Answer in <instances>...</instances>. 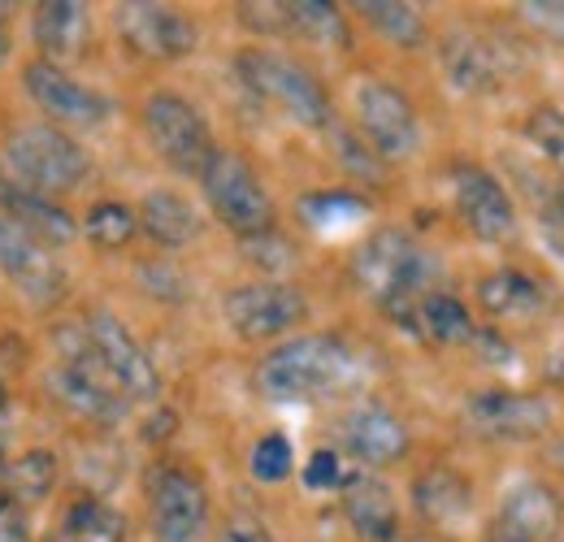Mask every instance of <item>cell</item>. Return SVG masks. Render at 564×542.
Wrapping results in <instances>:
<instances>
[{"instance_id": "obj_1", "label": "cell", "mask_w": 564, "mask_h": 542, "mask_svg": "<svg viewBox=\"0 0 564 542\" xmlns=\"http://www.w3.org/2000/svg\"><path fill=\"white\" fill-rule=\"evenodd\" d=\"M356 378V356L335 335H300L257 365V391L274 404H308L344 391Z\"/></svg>"}, {"instance_id": "obj_2", "label": "cell", "mask_w": 564, "mask_h": 542, "mask_svg": "<svg viewBox=\"0 0 564 542\" xmlns=\"http://www.w3.org/2000/svg\"><path fill=\"white\" fill-rule=\"evenodd\" d=\"M352 278L369 300H378L400 326L413 330L417 304L430 295L434 261L425 257L404 230H378V235H369V239L356 248Z\"/></svg>"}, {"instance_id": "obj_3", "label": "cell", "mask_w": 564, "mask_h": 542, "mask_svg": "<svg viewBox=\"0 0 564 542\" xmlns=\"http://www.w3.org/2000/svg\"><path fill=\"white\" fill-rule=\"evenodd\" d=\"M4 165L22 192L48 196V200L74 192L87 178V152L62 127H48V122L18 127L4 139Z\"/></svg>"}, {"instance_id": "obj_4", "label": "cell", "mask_w": 564, "mask_h": 542, "mask_svg": "<svg viewBox=\"0 0 564 542\" xmlns=\"http://www.w3.org/2000/svg\"><path fill=\"white\" fill-rule=\"evenodd\" d=\"M57 347H62V360H57V369L48 373V391L70 408V412L87 416V421L118 425V421L127 416L131 400L113 387V378L105 373V365H100L96 351L87 347L83 326L62 330V335H57Z\"/></svg>"}, {"instance_id": "obj_5", "label": "cell", "mask_w": 564, "mask_h": 542, "mask_svg": "<svg viewBox=\"0 0 564 542\" xmlns=\"http://www.w3.org/2000/svg\"><path fill=\"white\" fill-rule=\"evenodd\" d=\"M235 69H239V78L257 96H265L270 105H279L291 122H300V127H330L335 122L330 96L322 91V83L304 66L286 62L279 53H257L252 48V53H243L235 62Z\"/></svg>"}, {"instance_id": "obj_6", "label": "cell", "mask_w": 564, "mask_h": 542, "mask_svg": "<svg viewBox=\"0 0 564 542\" xmlns=\"http://www.w3.org/2000/svg\"><path fill=\"white\" fill-rule=\"evenodd\" d=\"M205 183V196H209L213 217L221 226H230L239 239H252V235H265L274 230V200L265 196L261 178L252 174V165L235 152H213V161L200 174Z\"/></svg>"}, {"instance_id": "obj_7", "label": "cell", "mask_w": 564, "mask_h": 542, "mask_svg": "<svg viewBox=\"0 0 564 542\" xmlns=\"http://www.w3.org/2000/svg\"><path fill=\"white\" fill-rule=\"evenodd\" d=\"M143 131L152 139L156 156L170 161L178 174H192L200 178L205 165L213 161V136H209V122L200 118V109L174 91H156L148 96L143 105Z\"/></svg>"}, {"instance_id": "obj_8", "label": "cell", "mask_w": 564, "mask_h": 542, "mask_svg": "<svg viewBox=\"0 0 564 542\" xmlns=\"http://www.w3.org/2000/svg\"><path fill=\"white\" fill-rule=\"evenodd\" d=\"M356 122L369 139V152L378 161H404L417 152L422 131H417V109L413 100L378 78H365L356 87Z\"/></svg>"}, {"instance_id": "obj_9", "label": "cell", "mask_w": 564, "mask_h": 542, "mask_svg": "<svg viewBox=\"0 0 564 542\" xmlns=\"http://www.w3.org/2000/svg\"><path fill=\"white\" fill-rule=\"evenodd\" d=\"M221 313L239 339L265 343L295 330L308 317V300L286 282H248L221 300Z\"/></svg>"}, {"instance_id": "obj_10", "label": "cell", "mask_w": 564, "mask_h": 542, "mask_svg": "<svg viewBox=\"0 0 564 542\" xmlns=\"http://www.w3.org/2000/svg\"><path fill=\"white\" fill-rule=\"evenodd\" d=\"M152 495V539L156 542H200L209 525V495L200 477L183 469H156L148 481Z\"/></svg>"}, {"instance_id": "obj_11", "label": "cell", "mask_w": 564, "mask_h": 542, "mask_svg": "<svg viewBox=\"0 0 564 542\" xmlns=\"http://www.w3.org/2000/svg\"><path fill=\"white\" fill-rule=\"evenodd\" d=\"M83 335H87V347L96 351V360L105 365V373L113 378V387L127 395V400H156L161 391V378L152 369V360L143 356V347L131 335L118 317L109 313H91L83 322Z\"/></svg>"}, {"instance_id": "obj_12", "label": "cell", "mask_w": 564, "mask_h": 542, "mask_svg": "<svg viewBox=\"0 0 564 542\" xmlns=\"http://www.w3.org/2000/svg\"><path fill=\"white\" fill-rule=\"evenodd\" d=\"M465 425L491 443H530V438L547 434L552 404L543 395H525V391H482L465 404Z\"/></svg>"}, {"instance_id": "obj_13", "label": "cell", "mask_w": 564, "mask_h": 542, "mask_svg": "<svg viewBox=\"0 0 564 542\" xmlns=\"http://www.w3.org/2000/svg\"><path fill=\"white\" fill-rule=\"evenodd\" d=\"M0 270L9 282L22 286L31 304H53L66 295V273L57 257L44 243H35L26 230H18L9 217H0Z\"/></svg>"}, {"instance_id": "obj_14", "label": "cell", "mask_w": 564, "mask_h": 542, "mask_svg": "<svg viewBox=\"0 0 564 542\" xmlns=\"http://www.w3.org/2000/svg\"><path fill=\"white\" fill-rule=\"evenodd\" d=\"M118 31L127 35V44L152 57V62H178L196 48V22L183 18L178 9L165 4H122L118 9Z\"/></svg>"}, {"instance_id": "obj_15", "label": "cell", "mask_w": 564, "mask_h": 542, "mask_svg": "<svg viewBox=\"0 0 564 542\" xmlns=\"http://www.w3.org/2000/svg\"><path fill=\"white\" fill-rule=\"evenodd\" d=\"M561 530V495L543 481H521L503 495L487 542H547Z\"/></svg>"}, {"instance_id": "obj_16", "label": "cell", "mask_w": 564, "mask_h": 542, "mask_svg": "<svg viewBox=\"0 0 564 542\" xmlns=\"http://www.w3.org/2000/svg\"><path fill=\"white\" fill-rule=\"evenodd\" d=\"M22 83H26L31 100L53 118V127L57 122H66V127H100L109 118V100L105 96H96L91 87L74 83L70 74H62L48 62H31Z\"/></svg>"}, {"instance_id": "obj_17", "label": "cell", "mask_w": 564, "mask_h": 542, "mask_svg": "<svg viewBox=\"0 0 564 542\" xmlns=\"http://www.w3.org/2000/svg\"><path fill=\"white\" fill-rule=\"evenodd\" d=\"M456 208L465 226L487 243H503L517 230V208L508 192L478 165H456Z\"/></svg>"}, {"instance_id": "obj_18", "label": "cell", "mask_w": 564, "mask_h": 542, "mask_svg": "<svg viewBox=\"0 0 564 542\" xmlns=\"http://www.w3.org/2000/svg\"><path fill=\"white\" fill-rule=\"evenodd\" d=\"M344 447L352 452L360 465L382 469V465H395L409 452V430H404V421L391 408L360 404L344 421Z\"/></svg>"}, {"instance_id": "obj_19", "label": "cell", "mask_w": 564, "mask_h": 542, "mask_svg": "<svg viewBox=\"0 0 564 542\" xmlns=\"http://www.w3.org/2000/svg\"><path fill=\"white\" fill-rule=\"evenodd\" d=\"M438 57H443V74L452 78V87L474 91V96L495 91V87L503 83V74H508V62H503L499 44H491V40L478 35V31H452V35L443 40Z\"/></svg>"}, {"instance_id": "obj_20", "label": "cell", "mask_w": 564, "mask_h": 542, "mask_svg": "<svg viewBox=\"0 0 564 542\" xmlns=\"http://www.w3.org/2000/svg\"><path fill=\"white\" fill-rule=\"evenodd\" d=\"M339 486H344V517L356 534L365 542H395L400 512L391 486L369 474H348Z\"/></svg>"}, {"instance_id": "obj_21", "label": "cell", "mask_w": 564, "mask_h": 542, "mask_svg": "<svg viewBox=\"0 0 564 542\" xmlns=\"http://www.w3.org/2000/svg\"><path fill=\"white\" fill-rule=\"evenodd\" d=\"M0 204L9 213V221L18 230H26L35 243H70L74 239V221L62 204H53L48 196H35V192H22L18 183H4L0 178Z\"/></svg>"}, {"instance_id": "obj_22", "label": "cell", "mask_w": 564, "mask_h": 542, "mask_svg": "<svg viewBox=\"0 0 564 542\" xmlns=\"http://www.w3.org/2000/svg\"><path fill=\"white\" fill-rule=\"evenodd\" d=\"M31 31H35V44L44 48L48 66L70 62L87 44V9L74 0H44V4H35Z\"/></svg>"}, {"instance_id": "obj_23", "label": "cell", "mask_w": 564, "mask_h": 542, "mask_svg": "<svg viewBox=\"0 0 564 542\" xmlns=\"http://www.w3.org/2000/svg\"><path fill=\"white\" fill-rule=\"evenodd\" d=\"M413 508L422 512L430 525H460L474 508V486L456 469H425L413 481Z\"/></svg>"}, {"instance_id": "obj_24", "label": "cell", "mask_w": 564, "mask_h": 542, "mask_svg": "<svg viewBox=\"0 0 564 542\" xmlns=\"http://www.w3.org/2000/svg\"><path fill=\"white\" fill-rule=\"evenodd\" d=\"M135 217H140V226L161 248H183V243H192L200 235L196 208L183 200L178 192H148Z\"/></svg>"}, {"instance_id": "obj_25", "label": "cell", "mask_w": 564, "mask_h": 542, "mask_svg": "<svg viewBox=\"0 0 564 542\" xmlns=\"http://www.w3.org/2000/svg\"><path fill=\"white\" fill-rule=\"evenodd\" d=\"M282 31L300 35L308 44H326V48L352 44V31H348L339 4H326V0H286L282 4Z\"/></svg>"}, {"instance_id": "obj_26", "label": "cell", "mask_w": 564, "mask_h": 542, "mask_svg": "<svg viewBox=\"0 0 564 542\" xmlns=\"http://www.w3.org/2000/svg\"><path fill=\"white\" fill-rule=\"evenodd\" d=\"M478 304L491 317H525L543 304V286L521 270H495L478 282Z\"/></svg>"}, {"instance_id": "obj_27", "label": "cell", "mask_w": 564, "mask_h": 542, "mask_svg": "<svg viewBox=\"0 0 564 542\" xmlns=\"http://www.w3.org/2000/svg\"><path fill=\"white\" fill-rule=\"evenodd\" d=\"M413 330L425 335L430 343H443V347H452V343H469L474 335H478L469 308H465L456 295H447V291H430L422 304H417Z\"/></svg>"}, {"instance_id": "obj_28", "label": "cell", "mask_w": 564, "mask_h": 542, "mask_svg": "<svg viewBox=\"0 0 564 542\" xmlns=\"http://www.w3.org/2000/svg\"><path fill=\"white\" fill-rule=\"evenodd\" d=\"M122 539H127L122 512H113L100 499H78L70 512L62 517L57 534L48 542H122Z\"/></svg>"}, {"instance_id": "obj_29", "label": "cell", "mask_w": 564, "mask_h": 542, "mask_svg": "<svg viewBox=\"0 0 564 542\" xmlns=\"http://www.w3.org/2000/svg\"><path fill=\"white\" fill-rule=\"evenodd\" d=\"M356 9H360V18H365L378 35H387L391 44H400V48H422L425 44V22L413 4H395V0H360Z\"/></svg>"}, {"instance_id": "obj_30", "label": "cell", "mask_w": 564, "mask_h": 542, "mask_svg": "<svg viewBox=\"0 0 564 542\" xmlns=\"http://www.w3.org/2000/svg\"><path fill=\"white\" fill-rule=\"evenodd\" d=\"M135 230H140V217H135L127 204L105 200L87 213V239H91L96 248H122V243L135 239Z\"/></svg>"}, {"instance_id": "obj_31", "label": "cell", "mask_w": 564, "mask_h": 542, "mask_svg": "<svg viewBox=\"0 0 564 542\" xmlns=\"http://www.w3.org/2000/svg\"><path fill=\"white\" fill-rule=\"evenodd\" d=\"M53 481H57V456H48V452H26L9 469V490L26 503H40L53 490Z\"/></svg>"}, {"instance_id": "obj_32", "label": "cell", "mask_w": 564, "mask_h": 542, "mask_svg": "<svg viewBox=\"0 0 564 542\" xmlns=\"http://www.w3.org/2000/svg\"><path fill=\"white\" fill-rule=\"evenodd\" d=\"M248 469H252V477H257V481H265V486H274V481H282V477H291V469H295L291 443H286L282 434H265V438L252 447Z\"/></svg>"}, {"instance_id": "obj_33", "label": "cell", "mask_w": 564, "mask_h": 542, "mask_svg": "<svg viewBox=\"0 0 564 542\" xmlns=\"http://www.w3.org/2000/svg\"><path fill=\"white\" fill-rule=\"evenodd\" d=\"M365 200L348 196V192H317V196H304L300 200V217L308 226H330V221H344V217H360Z\"/></svg>"}, {"instance_id": "obj_34", "label": "cell", "mask_w": 564, "mask_h": 542, "mask_svg": "<svg viewBox=\"0 0 564 542\" xmlns=\"http://www.w3.org/2000/svg\"><path fill=\"white\" fill-rule=\"evenodd\" d=\"M525 136H530V143H534L552 165L564 170V113L561 109H534L530 122H525Z\"/></svg>"}, {"instance_id": "obj_35", "label": "cell", "mask_w": 564, "mask_h": 542, "mask_svg": "<svg viewBox=\"0 0 564 542\" xmlns=\"http://www.w3.org/2000/svg\"><path fill=\"white\" fill-rule=\"evenodd\" d=\"M243 257H248L252 265H261V270H270V273H282V270H291V265H295L291 243H286L282 235H274V230L243 239Z\"/></svg>"}, {"instance_id": "obj_36", "label": "cell", "mask_w": 564, "mask_h": 542, "mask_svg": "<svg viewBox=\"0 0 564 542\" xmlns=\"http://www.w3.org/2000/svg\"><path fill=\"white\" fill-rule=\"evenodd\" d=\"M539 221H543V239L552 243V252L564 261V183L539 200Z\"/></svg>"}, {"instance_id": "obj_37", "label": "cell", "mask_w": 564, "mask_h": 542, "mask_svg": "<svg viewBox=\"0 0 564 542\" xmlns=\"http://www.w3.org/2000/svg\"><path fill=\"white\" fill-rule=\"evenodd\" d=\"M521 18L534 22L543 35H552V40L564 44V0H525L521 4Z\"/></svg>"}, {"instance_id": "obj_38", "label": "cell", "mask_w": 564, "mask_h": 542, "mask_svg": "<svg viewBox=\"0 0 564 542\" xmlns=\"http://www.w3.org/2000/svg\"><path fill=\"white\" fill-rule=\"evenodd\" d=\"M339 481H344V465H339L335 452H317V456L308 460V469H304V486H308V490H330V486H339Z\"/></svg>"}, {"instance_id": "obj_39", "label": "cell", "mask_w": 564, "mask_h": 542, "mask_svg": "<svg viewBox=\"0 0 564 542\" xmlns=\"http://www.w3.org/2000/svg\"><path fill=\"white\" fill-rule=\"evenodd\" d=\"M217 542H274V539H270L261 525H252V521H230Z\"/></svg>"}, {"instance_id": "obj_40", "label": "cell", "mask_w": 564, "mask_h": 542, "mask_svg": "<svg viewBox=\"0 0 564 542\" xmlns=\"http://www.w3.org/2000/svg\"><path fill=\"white\" fill-rule=\"evenodd\" d=\"M4 438H9V395L0 387V452H4Z\"/></svg>"}, {"instance_id": "obj_41", "label": "cell", "mask_w": 564, "mask_h": 542, "mask_svg": "<svg viewBox=\"0 0 564 542\" xmlns=\"http://www.w3.org/2000/svg\"><path fill=\"white\" fill-rule=\"evenodd\" d=\"M9 62V35H4V26H0V66Z\"/></svg>"}, {"instance_id": "obj_42", "label": "cell", "mask_w": 564, "mask_h": 542, "mask_svg": "<svg viewBox=\"0 0 564 542\" xmlns=\"http://www.w3.org/2000/svg\"><path fill=\"white\" fill-rule=\"evenodd\" d=\"M9 508V490H4V469H0V512Z\"/></svg>"}, {"instance_id": "obj_43", "label": "cell", "mask_w": 564, "mask_h": 542, "mask_svg": "<svg viewBox=\"0 0 564 542\" xmlns=\"http://www.w3.org/2000/svg\"><path fill=\"white\" fill-rule=\"evenodd\" d=\"M395 542H409V539H395ZM413 542H417V539H413Z\"/></svg>"}]
</instances>
